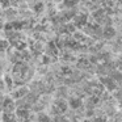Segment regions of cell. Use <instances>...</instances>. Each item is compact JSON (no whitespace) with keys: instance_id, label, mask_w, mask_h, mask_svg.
Listing matches in <instances>:
<instances>
[{"instance_id":"1","label":"cell","mask_w":122,"mask_h":122,"mask_svg":"<svg viewBox=\"0 0 122 122\" xmlns=\"http://www.w3.org/2000/svg\"><path fill=\"white\" fill-rule=\"evenodd\" d=\"M104 36L108 37V38L113 37V36H114V29H113V28H110V26L105 28V33H104Z\"/></svg>"},{"instance_id":"2","label":"cell","mask_w":122,"mask_h":122,"mask_svg":"<svg viewBox=\"0 0 122 122\" xmlns=\"http://www.w3.org/2000/svg\"><path fill=\"white\" fill-rule=\"evenodd\" d=\"M84 20H85V16H84V15H80V16L75 17V24H76V25H81V24H84Z\"/></svg>"},{"instance_id":"3","label":"cell","mask_w":122,"mask_h":122,"mask_svg":"<svg viewBox=\"0 0 122 122\" xmlns=\"http://www.w3.org/2000/svg\"><path fill=\"white\" fill-rule=\"evenodd\" d=\"M5 16L7 17H13V16H16V12H15L13 9H8V11H5Z\"/></svg>"},{"instance_id":"4","label":"cell","mask_w":122,"mask_h":122,"mask_svg":"<svg viewBox=\"0 0 122 122\" xmlns=\"http://www.w3.org/2000/svg\"><path fill=\"white\" fill-rule=\"evenodd\" d=\"M64 5L67 7V8H72V7L75 5V1H72V0H66V1H64Z\"/></svg>"},{"instance_id":"5","label":"cell","mask_w":122,"mask_h":122,"mask_svg":"<svg viewBox=\"0 0 122 122\" xmlns=\"http://www.w3.org/2000/svg\"><path fill=\"white\" fill-rule=\"evenodd\" d=\"M36 9H37V12H42V4H37V5H36Z\"/></svg>"},{"instance_id":"6","label":"cell","mask_w":122,"mask_h":122,"mask_svg":"<svg viewBox=\"0 0 122 122\" xmlns=\"http://www.w3.org/2000/svg\"><path fill=\"white\" fill-rule=\"evenodd\" d=\"M101 0H92V3H100Z\"/></svg>"}]
</instances>
